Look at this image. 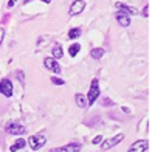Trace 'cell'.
<instances>
[{"instance_id": "1", "label": "cell", "mask_w": 152, "mask_h": 152, "mask_svg": "<svg viewBox=\"0 0 152 152\" xmlns=\"http://www.w3.org/2000/svg\"><path fill=\"white\" fill-rule=\"evenodd\" d=\"M101 95L99 92V84H98V79H93L92 84H90V90H88V95H87V106H92L93 102L98 99V96Z\"/></svg>"}, {"instance_id": "2", "label": "cell", "mask_w": 152, "mask_h": 152, "mask_svg": "<svg viewBox=\"0 0 152 152\" xmlns=\"http://www.w3.org/2000/svg\"><path fill=\"white\" fill-rule=\"evenodd\" d=\"M45 143H47V140H45L44 135H33V137L28 138V144L31 146L33 151H39L40 148L45 146Z\"/></svg>"}, {"instance_id": "3", "label": "cell", "mask_w": 152, "mask_h": 152, "mask_svg": "<svg viewBox=\"0 0 152 152\" xmlns=\"http://www.w3.org/2000/svg\"><path fill=\"white\" fill-rule=\"evenodd\" d=\"M25 127H23V124H20V123H10L8 126H6V132L11 134V135H22L25 134Z\"/></svg>"}, {"instance_id": "4", "label": "cell", "mask_w": 152, "mask_h": 152, "mask_svg": "<svg viewBox=\"0 0 152 152\" xmlns=\"http://www.w3.org/2000/svg\"><path fill=\"white\" fill-rule=\"evenodd\" d=\"M123 140H124L123 134H118L116 137H112V138H109V140H104V143H102V151H109L110 148H113L118 143H121Z\"/></svg>"}, {"instance_id": "5", "label": "cell", "mask_w": 152, "mask_h": 152, "mask_svg": "<svg viewBox=\"0 0 152 152\" xmlns=\"http://www.w3.org/2000/svg\"><path fill=\"white\" fill-rule=\"evenodd\" d=\"M12 82L10 79H2L0 81V93H2L3 96H12Z\"/></svg>"}, {"instance_id": "6", "label": "cell", "mask_w": 152, "mask_h": 152, "mask_svg": "<svg viewBox=\"0 0 152 152\" xmlns=\"http://www.w3.org/2000/svg\"><path fill=\"white\" fill-rule=\"evenodd\" d=\"M84 8H86V3H84V0H75V2L72 3V6H70V16H78V14H81L82 11H84Z\"/></svg>"}, {"instance_id": "7", "label": "cell", "mask_w": 152, "mask_h": 152, "mask_svg": "<svg viewBox=\"0 0 152 152\" xmlns=\"http://www.w3.org/2000/svg\"><path fill=\"white\" fill-rule=\"evenodd\" d=\"M44 65H45L47 70H50V72H53V73H59V72H61L59 62H58L56 59H53V58H45Z\"/></svg>"}, {"instance_id": "8", "label": "cell", "mask_w": 152, "mask_h": 152, "mask_svg": "<svg viewBox=\"0 0 152 152\" xmlns=\"http://www.w3.org/2000/svg\"><path fill=\"white\" fill-rule=\"evenodd\" d=\"M148 146H149L148 140H138L129 148V152H146Z\"/></svg>"}, {"instance_id": "9", "label": "cell", "mask_w": 152, "mask_h": 152, "mask_svg": "<svg viewBox=\"0 0 152 152\" xmlns=\"http://www.w3.org/2000/svg\"><path fill=\"white\" fill-rule=\"evenodd\" d=\"M79 151H81V144H78V143H70V144H67V146L51 149L50 152H79Z\"/></svg>"}, {"instance_id": "10", "label": "cell", "mask_w": 152, "mask_h": 152, "mask_svg": "<svg viewBox=\"0 0 152 152\" xmlns=\"http://www.w3.org/2000/svg\"><path fill=\"white\" fill-rule=\"evenodd\" d=\"M116 20H118V23L121 26H124V28H127V26L130 25V17L126 14V12H118V14H116Z\"/></svg>"}, {"instance_id": "11", "label": "cell", "mask_w": 152, "mask_h": 152, "mask_svg": "<svg viewBox=\"0 0 152 152\" xmlns=\"http://www.w3.org/2000/svg\"><path fill=\"white\" fill-rule=\"evenodd\" d=\"M25 146H26V140H23V138H19V140L10 148V151H11V152H17V151H20V149H23Z\"/></svg>"}, {"instance_id": "12", "label": "cell", "mask_w": 152, "mask_h": 152, "mask_svg": "<svg viewBox=\"0 0 152 152\" xmlns=\"http://www.w3.org/2000/svg\"><path fill=\"white\" fill-rule=\"evenodd\" d=\"M118 8L121 11H124L126 14H138V10L134 8V6H129V5H124V3H118Z\"/></svg>"}, {"instance_id": "13", "label": "cell", "mask_w": 152, "mask_h": 152, "mask_svg": "<svg viewBox=\"0 0 152 152\" xmlns=\"http://www.w3.org/2000/svg\"><path fill=\"white\" fill-rule=\"evenodd\" d=\"M75 101H76V104H78L79 107H87V99H86V96L84 95H81V93H76L75 95Z\"/></svg>"}, {"instance_id": "14", "label": "cell", "mask_w": 152, "mask_h": 152, "mask_svg": "<svg viewBox=\"0 0 152 152\" xmlns=\"http://www.w3.org/2000/svg\"><path fill=\"white\" fill-rule=\"evenodd\" d=\"M104 48H93V50L90 51V56L93 58V59H101L102 56H104Z\"/></svg>"}, {"instance_id": "15", "label": "cell", "mask_w": 152, "mask_h": 152, "mask_svg": "<svg viewBox=\"0 0 152 152\" xmlns=\"http://www.w3.org/2000/svg\"><path fill=\"white\" fill-rule=\"evenodd\" d=\"M62 54H64V51H62V48L59 47V45H54V48H53V59H61L62 58Z\"/></svg>"}, {"instance_id": "16", "label": "cell", "mask_w": 152, "mask_h": 152, "mask_svg": "<svg viewBox=\"0 0 152 152\" xmlns=\"http://www.w3.org/2000/svg\"><path fill=\"white\" fill-rule=\"evenodd\" d=\"M81 28H72L70 31H68V37L70 39H78L79 36H81Z\"/></svg>"}, {"instance_id": "17", "label": "cell", "mask_w": 152, "mask_h": 152, "mask_svg": "<svg viewBox=\"0 0 152 152\" xmlns=\"http://www.w3.org/2000/svg\"><path fill=\"white\" fill-rule=\"evenodd\" d=\"M79 50H81V45L79 44H73L70 48H68V53H70V56H76V54H78L79 53Z\"/></svg>"}, {"instance_id": "18", "label": "cell", "mask_w": 152, "mask_h": 152, "mask_svg": "<svg viewBox=\"0 0 152 152\" xmlns=\"http://www.w3.org/2000/svg\"><path fill=\"white\" fill-rule=\"evenodd\" d=\"M51 82H53L54 86H64V84H65V81L61 79V78H58V76H53V78H51Z\"/></svg>"}, {"instance_id": "19", "label": "cell", "mask_w": 152, "mask_h": 152, "mask_svg": "<svg viewBox=\"0 0 152 152\" xmlns=\"http://www.w3.org/2000/svg\"><path fill=\"white\" fill-rule=\"evenodd\" d=\"M101 141H102V137H101V135H96V137L93 138V141H92V143H93V144H99Z\"/></svg>"}, {"instance_id": "20", "label": "cell", "mask_w": 152, "mask_h": 152, "mask_svg": "<svg viewBox=\"0 0 152 152\" xmlns=\"http://www.w3.org/2000/svg\"><path fill=\"white\" fill-rule=\"evenodd\" d=\"M3 37H5V28H0V45H2Z\"/></svg>"}, {"instance_id": "21", "label": "cell", "mask_w": 152, "mask_h": 152, "mask_svg": "<svg viewBox=\"0 0 152 152\" xmlns=\"http://www.w3.org/2000/svg\"><path fill=\"white\" fill-rule=\"evenodd\" d=\"M17 78H19L20 82H23V79H25V78H23V72H17Z\"/></svg>"}, {"instance_id": "22", "label": "cell", "mask_w": 152, "mask_h": 152, "mask_svg": "<svg viewBox=\"0 0 152 152\" xmlns=\"http://www.w3.org/2000/svg\"><path fill=\"white\" fill-rule=\"evenodd\" d=\"M16 2H17V0H8V3H6V6H8V8H12Z\"/></svg>"}, {"instance_id": "23", "label": "cell", "mask_w": 152, "mask_h": 152, "mask_svg": "<svg viewBox=\"0 0 152 152\" xmlns=\"http://www.w3.org/2000/svg\"><path fill=\"white\" fill-rule=\"evenodd\" d=\"M148 11H149V6L146 5V6H144V10H143V14H144V17H148Z\"/></svg>"}, {"instance_id": "24", "label": "cell", "mask_w": 152, "mask_h": 152, "mask_svg": "<svg viewBox=\"0 0 152 152\" xmlns=\"http://www.w3.org/2000/svg\"><path fill=\"white\" fill-rule=\"evenodd\" d=\"M40 2H44V3H51V0H40Z\"/></svg>"}, {"instance_id": "25", "label": "cell", "mask_w": 152, "mask_h": 152, "mask_svg": "<svg viewBox=\"0 0 152 152\" xmlns=\"http://www.w3.org/2000/svg\"><path fill=\"white\" fill-rule=\"evenodd\" d=\"M28 2H31V0H25V3H28Z\"/></svg>"}]
</instances>
